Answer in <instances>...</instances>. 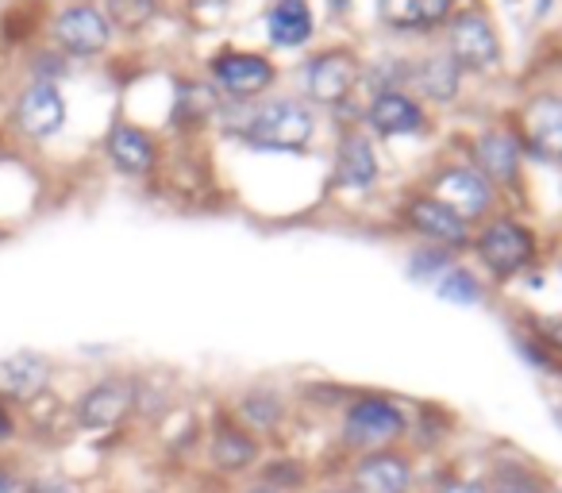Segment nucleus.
<instances>
[{
  "mask_svg": "<svg viewBox=\"0 0 562 493\" xmlns=\"http://www.w3.org/2000/svg\"><path fill=\"white\" fill-rule=\"evenodd\" d=\"M413 413L390 393H355L339 408V451L347 459L385 447H405Z\"/></svg>",
  "mask_w": 562,
  "mask_h": 493,
  "instance_id": "f257e3e1",
  "label": "nucleus"
},
{
  "mask_svg": "<svg viewBox=\"0 0 562 493\" xmlns=\"http://www.w3.org/2000/svg\"><path fill=\"white\" fill-rule=\"evenodd\" d=\"M12 432H16V424H12V413L0 405V444H4V439H12Z\"/></svg>",
  "mask_w": 562,
  "mask_h": 493,
  "instance_id": "2f4dec72",
  "label": "nucleus"
},
{
  "mask_svg": "<svg viewBox=\"0 0 562 493\" xmlns=\"http://www.w3.org/2000/svg\"><path fill=\"white\" fill-rule=\"evenodd\" d=\"M55 40L63 43L70 55H97L109 47V20L93 9V4H74L58 16Z\"/></svg>",
  "mask_w": 562,
  "mask_h": 493,
  "instance_id": "9b49d317",
  "label": "nucleus"
},
{
  "mask_svg": "<svg viewBox=\"0 0 562 493\" xmlns=\"http://www.w3.org/2000/svg\"><path fill=\"white\" fill-rule=\"evenodd\" d=\"M436 201L447 204L459 220H482L493 204V189L490 181L477 170H447L436 181Z\"/></svg>",
  "mask_w": 562,
  "mask_h": 493,
  "instance_id": "1a4fd4ad",
  "label": "nucleus"
},
{
  "mask_svg": "<svg viewBox=\"0 0 562 493\" xmlns=\"http://www.w3.org/2000/svg\"><path fill=\"white\" fill-rule=\"evenodd\" d=\"M451 267H454V251H447V247H436V243H428V247H420V251H416L413 259H408V278L436 285L439 278H443Z\"/></svg>",
  "mask_w": 562,
  "mask_h": 493,
  "instance_id": "bb28decb",
  "label": "nucleus"
},
{
  "mask_svg": "<svg viewBox=\"0 0 562 493\" xmlns=\"http://www.w3.org/2000/svg\"><path fill=\"white\" fill-rule=\"evenodd\" d=\"M420 493H490L485 474H462V470H439L428 482H420Z\"/></svg>",
  "mask_w": 562,
  "mask_h": 493,
  "instance_id": "cd10ccee",
  "label": "nucleus"
},
{
  "mask_svg": "<svg viewBox=\"0 0 562 493\" xmlns=\"http://www.w3.org/2000/svg\"><path fill=\"white\" fill-rule=\"evenodd\" d=\"M243 135H247L255 147L297 150L313 139V116H308V109H301L297 101H270L247 120Z\"/></svg>",
  "mask_w": 562,
  "mask_h": 493,
  "instance_id": "20e7f679",
  "label": "nucleus"
},
{
  "mask_svg": "<svg viewBox=\"0 0 562 493\" xmlns=\"http://www.w3.org/2000/svg\"><path fill=\"white\" fill-rule=\"evenodd\" d=\"M490 493H554V485L528 459H497L485 474Z\"/></svg>",
  "mask_w": 562,
  "mask_h": 493,
  "instance_id": "6ab92c4d",
  "label": "nucleus"
},
{
  "mask_svg": "<svg viewBox=\"0 0 562 493\" xmlns=\"http://www.w3.org/2000/svg\"><path fill=\"white\" fill-rule=\"evenodd\" d=\"M135 405H139V385L132 378H104L81 393L78 424L86 432H112L135 413Z\"/></svg>",
  "mask_w": 562,
  "mask_h": 493,
  "instance_id": "423d86ee",
  "label": "nucleus"
},
{
  "mask_svg": "<svg viewBox=\"0 0 562 493\" xmlns=\"http://www.w3.org/2000/svg\"><path fill=\"white\" fill-rule=\"evenodd\" d=\"M451 55L462 66H474V70H485V66L497 63L501 55L497 32H493V24L482 12H462L451 24Z\"/></svg>",
  "mask_w": 562,
  "mask_h": 493,
  "instance_id": "9d476101",
  "label": "nucleus"
},
{
  "mask_svg": "<svg viewBox=\"0 0 562 493\" xmlns=\"http://www.w3.org/2000/svg\"><path fill=\"white\" fill-rule=\"evenodd\" d=\"M474 251L477 262L497 282H508V278H516L520 270L531 267V259H536V235H531V227L516 224V220H493V224H485L477 232Z\"/></svg>",
  "mask_w": 562,
  "mask_h": 493,
  "instance_id": "7ed1b4c3",
  "label": "nucleus"
},
{
  "mask_svg": "<svg viewBox=\"0 0 562 493\" xmlns=\"http://www.w3.org/2000/svg\"><path fill=\"white\" fill-rule=\"evenodd\" d=\"M109 155H112V163H116V170L147 173L150 163H155V143H150L139 127H112Z\"/></svg>",
  "mask_w": 562,
  "mask_h": 493,
  "instance_id": "4be33fe9",
  "label": "nucleus"
},
{
  "mask_svg": "<svg viewBox=\"0 0 562 493\" xmlns=\"http://www.w3.org/2000/svg\"><path fill=\"white\" fill-rule=\"evenodd\" d=\"M308 493H359L351 482H328V485H316V490H308Z\"/></svg>",
  "mask_w": 562,
  "mask_h": 493,
  "instance_id": "473e14b6",
  "label": "nucleus"
},
{
  "mask_svg": "<svg viewBox=\"0 0 562 493\" xmlns=\"http://www.w3.org/2000/svg\"><path fill=\"white\" fill-rule=\"evenodd\" d=\"M0 493H32V482L24 474H16L12 467L0 462Z\"/></svg>",
  "mask_w": 562,
  "mask_h": 493,
  "instance_id": "c756f323",
  "label": "nucleus"
},
{
  "mask_svg": "<svg viewBox=\"0 0 562 493\" xmlns=\"http://www.w3.org/2000/svg\"><path fill=\"white\" fill-rule=\"evenodd\" d=\"M313 35V12L305 0H278L270 12V40L278 47H301Z\"/></svg>",
  "mask_w": 562,
  "mask_h": 493,
  "instance_id": "aec40b11",
  "label": "nucleus"
},
{
  "mask_svg": "<svg viewBox=\"0 0 562 493\" xmlns=\"http://www.w3.org/2000/svg\"><path fill=\"white\" fill-rule=\"evenodd\" d=\"M424 112L416 101H408L405 93H382L370 104V127L378 135H413L420 132Z\"/></svg>",
  "mask_w": 562,
  "mask_h": 493,
  "instance_id": "a211bd4d",
  "label": "nucleus"
},
{
  "mask_svg": "<svg viewBox=\"0 0 562 493\" xmlns=\"http://www.w3.org/2000/svg\"><path fill=\"white\" fill-rule=\"evenodd\" d=\"M416 81H420V89L428 97L447 101V97H454V89H459V66H454L451 58H428V63L416 70Z\"/></svg>",
  "mask_w": 562,
  "mask_h": 493,
  "instance_id": "a878e982",
  "label": "nucleus"
},
{
  "mask_svg": "<svg viewBox=\"0 0 562 493\" xmlns=\"http://www.w3.org/2000/svg\"><path fill=\"white\" fill-rule=\"evenodd\" d=\"M32 493H78L70 482H55V478H47V482H32Z\"/></svg>",
  "mask_w": 562,
  "mask_h": 493,
  "instance_id": "7c9ffc66",
  "label": "nucleus"
},
{
  "mask_svg": "<svg viewBox=\"0 0 562 493\" xmlns=\"http://www.w3.org/2000/svg\"><path fill=\"white\" fill-rule=\"evenodd\" d=\"M359 493H420V467L408 447H385L347 459V478Z\"/></svg>",
  "mask_w": 562,
  "mask_h": 493,
  "instance_id": "f03ea898",
  "label": "nucleus"
},
{
  "mask_svg": "<svg viewBox=\"0 0 562 493\" xmlns=\"http://www.w3.org/2000/svg\"><path fill=\"white\" fill-rule=\"evenodd\" d=\"M524 139L539 158H562V97H539L524 109Z\"/></svg>",
  "mask_w": 562,
  "mask_h": 493,
  "instance_id": "f8f14e48",
  "label": "nucleus"
},
{
  "mask_svg": "<svg viewBox=\"0 0 562 493\" xmlns=\"http://www.w3.org/2000/svg\"><path fill=\"white\" fill-rule=\"evenodd\" d=\"M255 478L266 485H278L285 493H305L308 482H313V467L305 459H297V455H270V459L258 462Z\"/></svg>",
  "mask_w": 562,
  "mask_h": 493,
  "instance_id": "5701e85b",
  "label": "nucleus"
},
{
  "mask_svg": "<svg viewBox=\"0 0 562 493\" xmlns=\"http://www.w3.org/2000/svg\"><path fill=\"white\" fill-rule=\"evenodd\" d=\"M209 455L212 470L220 478H243V474H255L258 462L266 459V444L258 436H250L243 424H235L232 416H220L209 432Z\"/></svg>",
  "mask_w": 562,
  "mask_h": 493,
  "instance_id": "39448f33",
  "label": "nucleus"
},
{
  "mask_svg": "<svg viewBox=\"0 0 562 493\" xmlns=\"http://www.w3.org/2000/svg\"><path fill=\"white\" fill-rule=\"evenodd\" d=\"M336 178L339 186H351V189H362L378 178V158H374V147H370L362 135H347L339 143V163H336Z\"/></svg>",
  "mask_w": 562,
  "mask_h": 493,
  "instance_id": "412c9836",
  "label": "nucleus"
},
{
  "mask_svg": "<svg viewBox=\"0 0 562 493\" xmlns=\"http://www.w3.org/2000/svg\"><path fill=\"white\" fill-rule=\"evenodd\" d=\"M50 385V362L35 351H20L0 359V390L12 393L20 401L40 397L43 390Z\"/></svg>",
  "mask_w": 562,
  "mask_h": 493,
  "instance_id": "dca6fc26",
  "label": "nucleus"
},
{
  "mask_svg": "<svg viewBox=\"0 0 562 493\" xmlns=\"http://www.w3.org/2000/svg\"><path fill=\"white\" fill-rule=\"evenodd\" d=\"M212 74H216V81H220V86H224L232 97L262 93V89L273 81V66L266 63L262 55H243V51H232V55H220L216 63H212Z\"/></svg>",
  "mask_w": 562,
  "mask_h": 493,
  "instance_id": "ddd939ff",
  "label": "nucleus"
},
{
  "mask_svg": "<svg viewBox=\"0 0 562 493\" xmlns=\"http://www.w3.org/2000/svg\"><path fill=\"white\" fill-rule=\"evenodd\" d=\"M477 158V173L485 181H513L516 170H520V147L508 132H490L477 139L474 147Z\"/></svg>",
  "mask_w": 562,
  "mask_h": 493,
  "instance_id": "f3484780",
  "label": "nucleus"
},
{
  "mask_svg": "<svg viewBox=\"0 0 562 493\" xmlns=\"http://www.w3.org/2000/svg\"><path fill=\"white\" fill-rule=\"evenodd\" d=\"M16 124L35 139H47L66 124V104L55 86H32L16 104Z\"/></svg>",
  "mask_w": 562,
  "mask_h": 493,
  "instance_id": "4468645a",
  "label": "nucleus"
},
{
  "mask_svg": "<svg viewBox=\"0 0 562 493\" xmlns=\"http://www.w3.org/2000/svg\"><path fill=\"white\" fill-rule=\"evenodd\" d=\"M109 16L116 20L120 27L135 32V27H143L155 16V0H109Z\"/></svg>",
  "mask_w": 562,
  "mask_h": 493,
  "instance_id": "c85d7f7f",
  "label": "nucleus"
},
{
  "mask_svg": "<svg viewBox=\"0 0 562 493\" xmlns=\"http://www.w3.org/2000/svg\"><path fill=\"white\" fill-rule=\"evenodd\" d=\"M405 220L416 235H424L436 247H447V251H459V247H470V224L454 216L447 204H439L436 197H416L405 209Z\"/></svg>",
  "mask_w": 562,
  "mask_h": 493,
  "instance_id": "6e6552de",
  "label": "nucleus"
},
{
  "mask_svg": "<svg viewBox=\"0 0 562 493\" xmlns=\"http://www.w3.org/2000/svg\"><path fill=\"white\" fill-rule=\"evenodd\" d=\"M447 16V0H382V20L393 27H431Z\"/></svg>",
  "mask_w": 562,
  "mask_h": 493,
  "instance_id": "b1692460",
  "label": "nucleus"
},
{
  "mask_svg": "<svg viewBox=\"0 0 562 493\" xmlns=\"http://www.w3.org/2000/svg\"><path fill=\"white\" fill-rule=\"evenodd\" d=\"M285 416H290V401L281 397L278 390H270V385H250L232 405V421L243 424V428L262 439V444L278 439V432L285 428Z\"/></svg>",
  "mask_w": 562,
  "mask_h": 493,
  "instance_id": "0eeeda50",
  "label": "nucleus"
},
{
  "mask_svg": "<svg viewBox=\"0 0 562 493\" xmlns=\"http://www.w3.org/2000/svg\"><path fill=\"white\" fill-rule=\"evenodd\" d=\"M436 293H439V301H447V305H462V309H467V305H482V298H485L477 274H474V270H467V267H459V262H454V267L447 270L443 278H439Z\"/></svg>",
  "mask_w": 562,
  "mask_h": 493,
  "instance_id": "393cba45",
  "label": "nucleus"
},
{
  "mask_svg": "<svg viewBox=\"0 0 562 493\" xmlns=\"http://www.w3.org/2000/svg\"><path fill=\"white\" fill-rule=\"evenodd\" d=\"M355 86V58L347 51H328V55L308 63V93L321 104H339Z\"/></svg>",
  "mask_w": 562,
  "mask_h": 493,
  "instance_id": "2eb2a0df",
  "label": "nucleus"
},
{
  "mask_svg": "<svg viewBox=\"0 0 562 493\" xmlns=\"http://www.w3.org/2000/svg\"><path fill=\"white\" fill-rule=\"evenodd\" d=\"M239 493H285V490H278V485H266V482H258V478H255V482H247Z\"/></svg>",
  "mask_w": 562,
  "mask_h": 493,
  "instance_id": "72a5a7b5",
  "label": "nucleus"
}]
</instances>
